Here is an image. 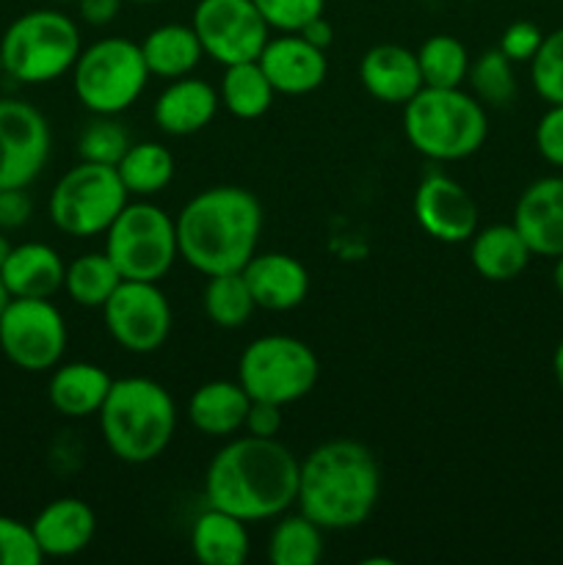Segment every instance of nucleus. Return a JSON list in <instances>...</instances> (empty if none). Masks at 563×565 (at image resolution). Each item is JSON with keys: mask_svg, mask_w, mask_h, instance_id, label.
<instances>
[{"mask_svg": "<svg viewBox=\"0 0 563 565\" xmlns=\"http://www.w3.org/2000/svg\"><path fill=\"white\" fill-rule=\"evenodd\" d=\"M298 458L279 439L241 436L221 447L204 472V502L243 522L276 519L296 505Z\"/></svg>", "mask_w": 563, "mask_h": 565, "instance_id": "obj_1", "label": "nucleus"}, {"mask_svg": "<svg viewBox=\"0 0 563 565\" xmlns=\"http://www.w3.org/2000/svg\"><path fill=\"white\" fill-rule=\"evenodd\" d=\"M381 497V469L370 447L331 439L298 463L296 505L323 530L362 527Z\"/></svg>", "mask_w": 563, "mask_h": 565, "instance_id": "obj_2", "label": "nucleus"}, {"mask_svg": "<svg viewBox=\"0 0 563 565\" xmlns=\"http://www.w3.org/2000/svg\"><path fill=\"white\" fill-rule=\"evenodd\" d=\"M174 224L180 257L193 270L204 276L232 274L257 254L263 204L246 188H204L180 210Z\"/></svg>", "mask_w": 563, "mask_h": 565, "instance_id": "obj_3", "label": "nucleus"}, {"mask_svg": "<svg viewBox=\"0 0 563 565\" xmlns=\"http://www.w3.org/2000/svg\"><path fill=\"white\" fill-rule=\"evenodd\" d=\"M97 417L105 447L136 467L163 456L177 430L174 397L144 375L116 379Z\"/></svg>", "mask_w": 563, "mask_h": 565, "instance_id": "obj_4", "label": "nucleus"}, {"mask_svg": "<svg viewBox=\"0 0 563 565\" xmlns=\"http://www.w3.org/2000/svg\"><path fill=\"white\" fill-rule=\"evenodd\" d=\"M403 132L414 152L436 163H456L478 152L489 136L486 105L458 88L423 86L403 105Z\"/></svg>", "mask_w": 563, "mask_h": 565, "instance_id": "obj_5", "label": "nucleus"}, {"mask_svg": "<svg viewBox=\"0 0 563 565\" xmlns=\"http://www.w3.org/2000/svg\"><path fill=\"white\" fill-rule=\"evenodd\" d=\"M81 31L72 17L55 9H33L17 17L0 39L3 72L17 83L39 86L72 72L81 55Z\"/></svg>", "mask_w": 563, "mask_h": 565, "instance_id": "obj_6", "label": "nucleus"}, {"mask_svg": "<svg viewBox=\"0 0 563 565\" xmlns=\"http://www.w3.org/2000/svg\"><path fill=\"white\" fill-rule=\"evenodd\" d=\"M149 81L141 47L130 39L105 36L81 50L72 66L77 103L94 116H119L138 103Z\"/></svg>", "mask_w": 563, "mask_h": 565, "instance_id": "obj_7", "label": "nucleus"}, {"mask_svg": "<svg viewBox=\"0 0 563 565\" xmlns=\"http://www.w3.org/2000/svg\"><path fill=\"white\" fill-rule=\"evenodd\" d=\"M105 254L121 279L160 281L180 257L174 218L152 202H127L105 230Z\"/></svg>", "mask_w": 563, "mask_h": 565, "instance_id": "obj_8", "label": "nucleus"}, {"mask_svg": "<svg viewBox=\"0 0 563 565\" xmlns=\"http://www.w3.org/2000/svg\"><path fill=\"white\" fill-rule=\"evenodd\" d=\"M318 356L290 334H265L248 342L237 362V381L252 401L290 406L318 384Z\"/></svg>", "mask_w": 563, "mask_h": 565, "instance_id": "obj_9", "label": "nucleus"}, {"mask_svg": "<svg viewBox=\"0 0 563 565\" xmlns=\"http://www.w3.org/2000/svg\"><path fill=\"white\" fill-rule=\"evenodd\" d=\"M130 202V193L121 185L116 166L88 163L72 166L50 191L47 213L55 230L70 237L105 235L121 207Z\"/></svg>", "mask_w": 563, "mask_h": 565, "instance_id": "obj_10", "label": "nucleus"}, {"mask_svg": "<svg viewBox=\"0 0 563 565\" xmlns=\"http://www.w3.org/2000/svg\"><path fill=\"white\" fill-rule=\"evenodd\" d=\"M66 320L50 298H9L0 315V351L25 373L59 367L66 353Z\"/></svg>", "mask_w": 563, "mask_h": 565, "instance_id": "obj_11", "label": "nucleus"}, {"mask_svg": "<svg viewBox=\"0 0 563 565\" xmlns=\"http://www.w3.org/2000/svg\"><path fill=\"white\" fill-rule=\"evenodd\" d=\"M191 28L202 42L204 55L221 66L257 61L268 44V22L254 0H199Z\"/></svg>", "mask_w": 563, "mask_h": 565, "instance_id": "obj_12", "label": "nucleus"}, {"mask_svg": "<svg viewBox=\"0 0 563 565\" xmlns=\"http://www.w3.org/2000/svg\"><path fill=\"white\" fill-rule=\"evenodd\" d=\"M105 329L127 353H155L171 334V303L158 281L125 279L105 301Z\"/></svg>", "mask_w": 563, "mask_h": 565, "instance_id": "obj_13", "label": "nucleus"}, {"mask_svg": "<svg viewBox=\"0 0 563 565\" xmlns=\"http://www.w3.org/2000/svg\"><path fill=\"white\" fill-rule=\"evenodd\" d=\"M50 125L39 108L0 97V191L28 188L50 160Z\"/></svg>", "mask_w": 563, "mask_h": 565, "instance_id": "obj_14", "label": "nucleus"}, {"mask_svg": "<svg viewBox=\"0 0 563 565\" xmlns=\"http://www.w3.org/2000/svg\"><path fill=\"white\" fill-rule=\"evenodd\" d=\"M414 218L439 243H469L478 232V204L453 177L434 171L414 191Z\"/></svg>", "mask_w": 563, "mask_h": 565, "instance_id": "obj_15", "label": "nucleus"}, {"mask_svg": "<svg viewBox=\"0 0 563 565\" xmlns=\"http://www.w3.org/2000/svg\"><path fill=\"white\" fill-rule=\"evenodd\" d=\"M257 61L274 92L287 94V97L318 92L329 75L326 50L309 44L301 33H282V36L268 39Z\"/></svg>", "mask_w": 563, "mask_h": 565, "instance_id": "obj_16", "label": "nucleus"}, {"mask_svg": "<svg viewBox=\"0 0 563 565\" xmlns=\"http://www.w3.org/2000/svg\"><path fill=\"white\" fill-rule=\"evenodd\" d=\"M513 226L524 237L533 257L563 254V177H541L530 182L513 207Z\"/></svg>", "mask_w": 563, "mask_h": 565, "instance_id": "obj_17", "label": "nucleus"}, {"mask_svg": "<svg viewBox=\"0 0 563 565\" xmlns=\"http://www.w3.org/2000/svg\"><path fill=\"white\" fill-rule=\"evenodd\" d=\"M243 279L252 290L254 303L270 312H290L307 301L309 274L296 257L282 252L254 254L243 265Z\"/></svg>", "mask_w": 563, "mask_h": 565, "instance_id": "obj_18", "label": "nucleus"}, {"mask_svg": "<svg viewBox=\"0 0 563 565\" xmlns=\"http://www.w3.org/2000/svg\"><path fill=\"white\" fill-rule=\"evenodd\" d=\"M219 92L208 81L185 75L171 81L160 92V97L155 99L152 116L158 130H163L166 136L182 138L204 130L219 114Z\"/></svg>", "mask_w": 563, "mask_h": 565, "instance_id": "obj_19", "label": "nucleus"}, {"mask_svg": "<svg viewBox=\"0 0 563 565\" xmlns=\"http://www.w3.org/2000/svg\"><path fill=\"white\" fill-rule=\"evenodd\" d=\"M31 530L44 557H75L92 544L97 516L77 497H61L36 513Z\"/></svg>", "mask_w": 563, "mask_h": 565, "instance_id": "obj_20", "label": "nucleus"}, {"mask_svg": "<svg viewBox=\"0 0 563 565\" xmlns=\"http://www.w3.org/2000/svg\"><path fill=\"white\" fill-rule=\"evenodd\" d=\"M359 81L370 97L406 105L423 88L417 53L401 44H375L359 61Z\"/></svg>", "mask_w": 563, "mask_h": 565, "instance_id": "obj_21", "label": "nucleus"}, {"mask_svg": "<svg viewBox=\"0 0 563 565\" xmlns=\"http://www.w3.org/2000/svg\"><path fill=\"white\" fill-rule=\"evenodd\" d=\"M64 259L47 243H20L0 268V279L11 298H53L64 290Z\"/></svg>", "mask_w": 563, "mask_h": 565, "instance_id": "obj_22", "label": "nucleus"}, {"mask_svg": "<svg viewBox=\"0 0 563 565\" xmlns=\"http://www.w3.org/2000/svg\"><path fill=\"white\" fill-rule=\"evenodd\" d=\"M252 408V397L243 390L241 381H208L199 386L188 401V419L193 428L210 439L235 436L246 425V414Z\"/></svg>", "mask_w": 563, "mask_h": 565, "instance_id": "obj_23", "label": "nucleus"}, {"mask_svg": "<svg viewBox=\"0 0 563 565\" xmlns=\"http://www.w3.org/2000/svg\"><path fill=\"white\" fill-rule=\"evenodd\" d=\"M114 379L99 364L70 362L53 370L47 384V401L61 417H94L103 408Z\"/></svg>", "mask_w": 563, "mask_h": 565, "instance_id": "obj_24", "label": "nucleus"}, {"mask_svg": "<svg viewBox=\"0 0 563 565\" xmlns=\"http://www.w3.org/2000/svg\"><path fill=\"white\" fill-rule=\"evenodd\" d=\"M191 550L204 565H243L252 552V539L243 519L208 505L191 527Z\"/></svg>", "mask_w": 563, "mask_h": 565, "instance_id": "obj_25", "label": "nucleus"}, {"mask_svg": "<svg viewBox=\"0 0 563 565\" xmlns=\"http://www.w3.org/2000/svg\"><path fill=\"white\" fill-rule=\"evenodd\" d=\"M533 252L513 224L484 226L469 241V263L484 279L513 281L530 265Z\"/></svg>", "mask_w": 563, "mask_h": 565, "instance_id": "obj_26", "label": "nucleus"}, {"mask_svg": "<svg viewBox=\"0 0 563 565\" xmlns=\"http://www.w3.org/2000/svg\"><path fill=\"white\" fill-rule=\"evenodd\" d=\"M138 47H141L144 61H147L149 75L166 77V81L191 75L199 66V61L204 58L196 31L191 25H182V22L158 25L144 36Z\"/></svg>", "mask_w": 563, "mask_h": 565, "instance_id": "obj_27", "label": "nucleus"}, {"mask_svg": "<svg viewBox=\"0 0 563 565\" xmlns=\"http://www.w3.org/2000/svg\"><path fill=\"white\" fill-rule=\"evenodd\" d=\"M116 171L130 196H158L174 180V154L158 141L130 143L125 158L116 163Z\"/></svg>", "mask_w": 563, "mask_h": 565, "instance_id": "obj_28", "label": "nucleus"}, {"mask_svg": "<svg viewBox=\"0 0 563 565\" xmlns=\"http://www.w3.org/2000/svg\"><path fill=\"white\" fill-rule=\"evenodd\" d=\"M274 86L265 77L259 61H243V64L224 66L219 97L221 105L237 119H259L274 105Z\"/></svg>", "mask_w": 563, "mask_h": 565, "instance_id": "obj_29", "label": "nucleus"}, {"mask_svg": "<svg viewBox=\"0 0 563 565\" xmlns=\"http://www.w3.org/2000/svg\"><path fill=\"white\" fill-rule=\"evenodd\" d=\"M121 281L125 279H121V274L116 270V265L110 263L108 254L88 252L66 265L64 290L77 307L103 309L105 301L114 296V290Z\"/></svg>", "mask_w": 563, "mask_h": 565, "instance_id": "obj_30", "label": "nucleus"}, {"mask_svg": "<svg viewBox=\"0 0 563 565\" xmlns=\"http://www.w3.org/2000/svg\"><path fill=\"white\" fill-rule=\"evenodd\" d=\"M323 557V527L304 516H279L268 539V561L274 565H315Z\"/></svg>", "mask_w": 563, "mask_h": 565, "instance_id": "obj_31", "label": "nucleus"}, {"mask_svg": "<svg viewBox=\"0 0 563 565\" xmlns=\"http://www.w3.org/2000/svg\"><path fill=\"white\" fill-rule=\"evenodd\" d=\"M202 303L208 320L219 326V329H241V326L248 323L254 309H257L241 270L208 276Z\"/></svg>", "mask_w": 563, "mask_h": 565, "instance_id": "obj_32", "label": "nucleus"}, {"mask_svg": "<svg viewBox=\"0 0 563 565\" xmlns=\"http://www.w3.org/2000/svg\"><path fill=\"white\" fill-rule=\"evenodd\" d=\"M419 75L423 86L431 88H458L467 81L469 72V53L456 36H431L419 44L417 50Z\"/></svg>", "mask_w": 563, "mask_h": 565, "instance_id": "obj_33", "label": "nucleus"}, {"mask_svg": "<svg viewBox=\"0 0 563 565\" xmlns=\"http://www.w3.org/2000/svg\"><path fill=\"white\" fill-rule=\"evenodd\" d=\"M469 88L486 108H506L517 97V75L513 61L500 47L486 50L478 58L469 61L467 72Z\"/></svg>", "mask_w": 563, "mask_h": 565, "instance_id": "obj_34", "label": "nucleus"}, {"mask_svg": "<svg viewBox=\"0 0 563 565\" xmlns=\"http://www.w3.org/2000/svg\"><path fill=\"white\" fill-rule=\"evenodd\" d=\"M127 149H130V136L114 116H97L77 138L81 160H88V163L116 166L125 158Z\"/></svg>", "mask_w": 563, "mask_h": 565, "instance_id": "obj_35", "label": "nucleus"}, {"mask_svg": "<svg viewBox=\"0 0 563 565\" xmlns=\"http://www.w3.org/2000/svg\"><path fill=\"white\" fill-rule=\"evenodd\" d=\"M535 94L550 105H563V28L544 33L539 53L530 61Z\"/></svg>", "mask_w": 563, "mask_h": 565, "instance_id": "obj_36", "label": "nucleus"}, {"mask_svg": "<svg viewBox=\"0 0 563 565\" xmlns=\"http://www.w3.org/2000/svg\"><path fill=\"white\" fill-rule=\"evenodd\" d=\"M268 28L282 33H298L309 20L323 14L326 0H254Z\"/></svg>", "mask_w": 563, "mask_h": 565, "instance_id": "obj_37", "label": "nucleus"}, {"mask_svg": "<svg viewBox=\"0 0 563 565\" xmlns=\"http://www.w3.org/2000/svg\"><path fill=\"white\" fill-rule=\"evenodd\" d=\"M44 561L31 524L0 516V565H39Z\"/></svg>", "mask_w": 563, "mask_h": 565, "instance_id": "obj_38", "label": "nucleus"}, {"mask_svg": "<svg viewBox=\"0 0 563 565\" xmlns=\"http://www.w3.org/2000/svg\"><path fill=\"white\" fill-rule=\"evenodd\" d=\"M541 42H544V33L535 22L517 20L502 31L500 36V50L513 61V64H530L533 55L539 53Z\"/></svg>", "mask_w": 563, "mask_h": 565, "instance_id": "obj_39", "label": "nucleus"}, {"mask_svg": "<svg viewBox=\"0 0 563 565\" xmlns=\"http://www.w3.org/2000/svg\"><path fill=\"white\" fill-rule=\"evenodd\" d=\"M535 149L550 166L563 169V105H550L535 125Z\"/></svg>", "mask_w": 563, "mask_h": 565, "instance_id": "obj_40", "label": "nucleus"}, {"mask_svg": "<svg viewBox=\"0 0 563 565\" xmlns=\"http://www.w3.org/2000/svg\"><path fill=\"white\" fill-rule=\"evenodd\" d=\"M33 213L31 196L25 188H9L0 191V230H20L28 224Z\"/></svg>", "mask_w": 563, "mask_h": 565, "instance_id": "obj_41", "label": "nucleus"}, {"mask_svg": "<svg viewBox=\"0 0 563 565\" xmlns=\"http://www.w3.org/2000/svg\"><path fill=\"white\" fill-rule=\"evenodd\" d=\"M282 406L265 401H252V408L246 414V425L243 428L252 436H263V439H276V434L282 430Z\"/></svg>", "mask_w": 563, "mask_h": 565, "instance_id": "obj_42", "label": "nucleus"}, {"mask_svg": "<svg viewBox=\"0 0 563 565\" xmlns=\"http://www.w3.org/2000/svg\"><path fill=\"white\" fill-rule=\"evenodd\" d=\"M121 3H125V0H77V11H81L83 22L99 28L116 20Z\"/></svg>", "mask_w": 563, "mask_h": 565, "instance_id": "obj_43", "label": "nucleus"}, {"mask_svg": "<svg viewBox=\"0 0 563 565\" xmlns=\"http://www.w3.org/2000/svg\"><path fill=\"white\" fill-rule=\"evenodd\" d=\"M298 33H301V36L307 39L309 44H315V47H320V50L329 47L331 39H334V31H331V25H329V22H326L323 14L315 17V20H309L307 25H304Z\"/></svg>", "mask_w": 563, "mask_h": 565, "instance_id": "obj_44", "label": "nucleus"}, {"mask_svg": "<svg viewBox=\"0 0 563 565\" xmlns=\"http://www.w3.org/2000/svg\"><path fill=\"white\" fill-rule=\"evenodd\" d=\"M552 373H555L557 390L563 392V340L557 342V348H555V356H552Z\"/></svg>", "mask_w": 563, "mask_h": 565, "instance_id": "obj_45", "label": "nucleus"}, {"mask_svg": "<svg viewBox=\"0 0 563 565\" xmlns=\"http://www.w3.org/2000/svg\"><path fill=\"white\" fill-rule=\"evenodd\" d=\"M552 281H555V290L563 296V254L555 257V268H552Z\"/></svg>", "mask_w": 563, "mask_h": 565, "instance_id": "obj_46", "label": "nucleus"}, {"mask_svg": "<svg viewBox=\"0 0 563 565\" xmlns=\"http://www.w3.org/2000/svg\"><path fill=\"white\" fill-rule=\"evenodd\" d=\"M11 248H14V246H11V243H9V237H6L3 232H0V268H3L6 257H9V254H11Z\"/></svg>", "mask_w": 563, "mask_h": 565, "instance_id": "obj_47", "label": "nucleus"}, {"mask_svg": "<svg viewBox=\"0 0 563 565\" xmlns=\"http://www.w3.org/2000/svg\"><path fill=\"white\" fill-rule=\"evenodd\" d=\"M9 290H6V285H3V279H0V315H3V309H6V303H9Z\"/></svg>", "mask_w": 563, "mask_h": 565, "instance_id": "obj_48", "label": "nucleus"}, {"mask_svg": "<svg viewBox=\"0 0 563 565\" xmlns=\"http://www.w3.org/2000/svg\"><path fill=\"white\" fill-rule=\"evenodd\" d=\"M125 3H138V6H149V3H160V0H125Z\"/></svg>", "mask_w": 563, "mask_h": 565, "instance_id": "obj_49", "label": "nucleus"}, {"mask_svg": "<svg viewBox=\"0 0 563 565\" xmlns=\"http://www.w3.org/2000/svg\"><path fill=\"white\" fill-rule=\"evenodd\" d=\"M53 3H77V0H53Z\"/></svg>", "mask_w": 563, "mask_h": 565, "instance_id": "obj_50", "label": "nucleus"}, {"mask_svg": "<svg viewBox=\"0 0 563 565\" xmlns=\"http://www.w3.org/2000/svg\"><path fill=\"white\" fill-rule=\"evenodd\" d=\"M0 75H3V55H0Z\"/></svg>", "mask_w": 563, "mask_h": 565, "instance_id": "obj_51", "label": "nucleus"}]
</instances>
